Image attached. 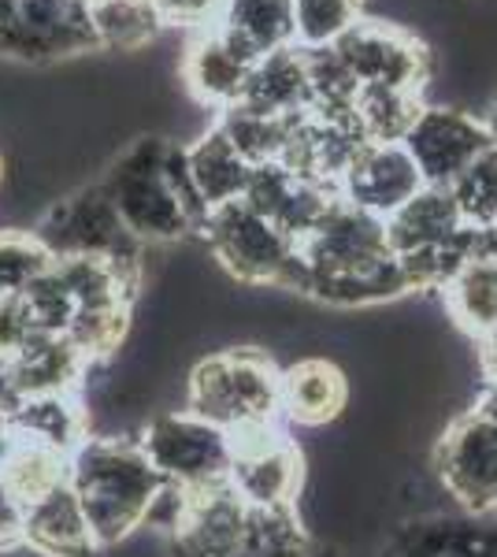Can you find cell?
I'll use <instances>...</instances> for the list:
<instances>
[{
	"mask_svg": "<svg viewBox=\"0 0 497 557\" xmlns=\"http://www.w3.org/2000/svg\"><path fill=\"white\" fill-rule=\"evenodd\" d=\"M67 483L101 550L146 524L167 491V480L152 469L138 438H86L71 454Z\"/></svg>",
	"mask_w": 497,
	"mask_h": 557,
	"instance_id": "cell-2",
	"label": "cell"
},
{
	"mask_svg": "<svg viewBox=\"0 0 497 557\" xmlns=\"http://www.w3.org/2000/svg\"><path fill=\"white\" fill-rule=\"evenodd\" d=\"M479 357H483V375H486V391L479 398V409L497 424V327L490 335L479 338Z\"/></svg>",
	"mask_w": 497,
	"mask_h": 557,
	"instance_id": "cell-35",
	"label": "cell"
},
{
	"mask_svg": "<svg viewBox=\"0 0 497 557\" xmlns=\"http://www.w3.org/2000/svg\"><path fill=\"white\" fill-rule=\"evenodd\" d=\"M97 49L89 0H12L0 26V57L26 64L86 57Z\"/></svg>",
	"mask_w": 497,
	"mask_h": 557,
	"instance_id": "cell-9",
	"label": "cell"
},
{
	"mask_svg": "<svg viewBox=\"0 0 497 557\" xmlns=\"http://www.w3.org/2000/svg\"><path fill=\"white\" fill-rule=\"evenodd\" d=\"M57 257L34 231H0V294H23Z\"/></svg>",
	"mask_w": 497,
	"mask_h": 557,
	"instance_id": "cell-33",
	"label": "cell"
},
{
	"mask_svg": "<svg viewBox=\"0 0 497 557\" xmlns=\"http://www.w3.org/2000/svg\"><path fill=\"white\" fill-rule=\"evenodd\" d=\"M8 431L71 457L89 438V420L75 394H45V398H23L8 417Z\"/></svg>",
	"mask_w": 497,
	"mask_h": 557,
	"instance_id": "cell-23",
	"label": "cell"
},
{
	"mask_svg": "<svg viewBox=\"0 0 497 557\" xmlns=\"http://www.w3.org/2000/svg\"><path fill=\"white\" fill-rule=\"evenodd\" d=\"M460 220L475 231H490L497 223V146L479 152L472 164L449 183Z\"/></svg>",
	"mask_w": 497,
	"mask_h": 557,
	"instance_id": "cell-32",
	"label": "cell"
},
{
	"mask_svg": "<svg viewBox=\"0 0 497 557\" xmlns=\"http://www.w3.org/2000/svg\"><path fill=\"white\" fill-rule=\"evenodd\" d=\"M34 235L49 246L52 257H104L131 268H141V249H146L123 227L101 183L52 205L34 227Z\"/></svg>",
	"mask_w": 497,
	"mask_h": 557,
	"instance_id": "cell-8",
	"label": "cell"
},
{
	"mask_svg": "<svg viewBox=\"0 0 497 557\" xmlns=\"http://www.w3.org/2000/svg\"><path fill=\"white\" fill-rule=\"evenodd\" d=\"M260 60H252L238 41L223 30L220 23L208 30H194L186 41L183 57H178V83L189 89L197 104L227 112V108L241 104L249 86V75Z\"/></svg>",
	"mask_w": 497,
	"mask_h": 557,
	"instance_id": "cell-13",
	"label": "cell"
},
{
	"mask_svg": "<svg viewBox=\"0 0 497 557\" xmlns=\"http://www.w3.org/2000/svg\"><path fill=\"white\" fill-rule=\"evenodd\" d=\"M131 305L134 301H97L78 305L75 320L67 327V343L86 357L89 364L108 361L115 349L123 346L126 331H131Z\"/></svg>",
	"mask_w": 497,
	"mask_h": 557,
	"instance_id": "cell-29",
	"label": "cell"
},
{
	"mask_svg": "<svg viewBox=\"0 0 497 557\" xmlns=\"http://www.w3.org/2000/svg\"><path fill=\"white\" fill-rule=\"evenodd\" d=\"M378 557H497V509L415 517L397 528Z\"/></svg>",
	"mask_w": 497,
	"mask_h": 557,
	"instance_id": "cell-15",
	"label": "cell"
},
{
	"mask_svg": "<svg viewBox=\"0 0 497 557\" xmlns=\"http://www.w3.org/2000/svg\"><path fill=\"white\" fill-rule=\"evenodd\" d=\"M315 539L301 528L297 506H249L246 528L231 557H309Z\"/></svg>",
	"mask_w": 497,
	"mask_h": 557,
	"instance_id": "cell-27",
	"label": "cell"
},
{
	"mask_svg": "<svg viewBox=\"0 0 497 557\" xmlns=\"http://www.w3.org/2000/svg\"><path fill=\"white\" fill-rule=\"evenodd\" d=\"M201 238L220 268L249 286H283L305 294V264L297 242L246 201L208 212Z\"/></svg>",
	"mask_w": 497,
	"mask_h": 557,
	"instance_id": "cell-5",
	"label": "cell"
},
{
	"mask_svg": "<svg viewBox=\"0 0 497 557\" xmlns=\"http://www.w3.org/2000/svg\"><path fill=\"white\" fill-rule=\"evenodd\" d=\"M297 253L305 264V298L338 305V309H360V305L394 301L409 294L405 272L386 238V220L341 197L297 242Z\"/></svg>",
	"mask_w": 497,
	"mask_h": 557,
	"instance_id": "cell-1",
	"label": "cell"
},
{
	"mask_svg": "<svg viewBox=\"0 0 497 557\" xmlns=\"http://www.w3.org/2000/svg\"><path fill=\"white\" fill-rule=\"evenodd\" d=\"M349 401V380L327 357H305L278 375V417L297 428H323L341 417Z\"/></svg>",
	"mask_w": 497,
	"mask_h": 557,
	"instance_id": "cell-17",
	"label": "cell"
},
{
	"mask_svg": "<svg viewBox=\"0 0 497 557\" xmlns=\"http://www.w3.org/2000/svg\"><path fill=\"white\" fill-rule=\"evenodd\" d=\"M8 4H12V0H0V26H4V15H8Z\"/></svg>",
	"mask_w": 497,
	"mask_h": 557,
	"instance_id": "cell-39",
	"label": "cell"
},
{
	"mask_svg": "<svg viewBox=\"0 0 497 557\" xmlns=\"http://www.w3.org/2000/svg\"><path fill=\"white\" fill-rule=\"evenodd\" d=\"M309 557H346V554H341V550H338V546H334V543H315Z\"/></svg>",
	"mask_w": 497,
	"mask_h": 557,
	"instance_id": "cell-37",
	"label": "cell"
},
{
	"mask_svg": "<svg viewBox=\"0 0 497 557\" xmlns=\"http://www.w3.org/2000/svg\"><path fill=\"white\" fill-rule=\"evenodd\" d=\"M278 368L257 346L223 349L189 372L186 412L223 428L227 435L278 424Z\"/></svg>",
	"mask_w": 497,
	"mask_h": 557,
	"instance_id": "cell-4",
	"label": "cell"
},
{
	"mask_svg": "<svg viewBox=\"0 0 497 557\" xmlns=\"http://www.w3.org/2000/svg\"><path fill=\"white\" fill-rule=\"evenodd\" d=\"M241 104L260 115H275V120H294V115L309 112L312 89H309V67H305V49L286 45L278 52H268L252 67Z\"/></svg>",
	"mask_w": 497,
	"mask_h": 557,
	"instance_id": "cell-22",
	"label": "cell"
},
{
	"mask_svg": "<svg viewBox=\"0 0 497 557\" xmlns=\"http://www.w3.org/2000/svg\"><path fill=\"white\" fill-rule=\"evenodd\" d=\"M486 131H490V138H494V146H497V94H494V101H490V108H486Z\"/></svg>",
	"mask_w": 497,
	"mask_h": 557,
	"instance_id": "cell-36",
	"label": "cell"
},
{
	"mask_svg": "<svg viewBox=\"0 0 497 557\" xmlns=\"http://www.w3.org/2000/svg\"><path fill=\"white\" fill-rule=\"evenodd\" d=\"M89 20L101 52H146L164 30L152 0H89Z\"/></svg>",
	"mask_w": 497,
	"mask_h": 557,
	"instance_id": "cell-26",
	"label": "cell"
},
{
	"mask_svg": "<svg viewBox=\"0 0 497 557\" xmlns=\"http://www.w3.org/2000/svg\"><path fill=\"white\" fill-rule=\"evenodd\" d=\"M252 60L294 45V0H231L220 20Z\"/></svg>",
	"mask_w": 497,
	"mask_h": 557,
	"instance_id": "cell-25",
	"label": "cell"
},
{
	"mask_svg": "<svg viewBox=\"0 0 497 557\" xmlns=\"http://www.w3.org/2000/svg\"><path fill=\"white\" fill-rule=\"evenodd\" d=\"M423 108H427V97L420 94H405V89L386 86H360L352 112H357V123L368 141H405Z\"/></svg>",
	"mask_w": 497,
	"mask_h": 557,
	"instance_id": "cell-28",
	"label": "cell"
},
{
	"mask_svg": "<svg viewBox=\"0 0 497 557\" xmlns=\"http://www.w3.org/2000/svg\"><path fill=\"white\" fill-rule=\"evenodd\" d=\"M331 49L338 52V60L360 86H386L427 97V86L435 78V57H431L427 41L394 20H368L364 15Z\"/></svg>",
	"mask_w": 497,
	"mask_h": 557,
	"instance_id": "cell-6",
	"label": "cell"
},
{
	"mask_svg": "<svg viewBox=\"0 0 497 557\" xmlns=\"http://www.w3.org/2000/svg\"><path fill=\"white\" fill-rule=\"evenodd\" d=\"M23 543L41 557H97V539L71 483L23 509Z\"/></svg>",
	"mask_w": 497,
	"mask_h": 557,
	"instance_id": "cell-19",
	"label": "cell"
},
{
	"mask_svg": "<svg viewBox=\"0 0 497 557\" xmlns=\"http://www.w3.org/2000/svg\"><path fill=\"white\" fill-rule=\"evenodd\" d=\"M186 149V172L189 183H194L197 197L208 212L223 209L231 201H241L249 190V178H252V164L241 157L238 149L227 141V134L220 127H208L201 138L189 141Z\"/></svg>",
	"mask_w": 497,
	"mask_h": 557,
	"instance_id": "cell-21",
	"label": "cell"
},
{
	"mask_svg": "<svg viewBox=\"0 0 497 557\" xmlns=\"http://www.w3.org/2000/svg\"><path fill=\"white\" fill-rule=\"evenodd\" d=\"M231 0H152L160 23L164 26H183V30H208L223 20Z\"/></svg>",
	"mask_w": 497,
	"mask_h": 557,
	"instance_id": "cell-34",
	"label": "cell"
},
{
	"mask_svg": "<svg viewBox=\"0 0 497 557\" xmlns=\"http://www.w3.org/2000/svg\"><path fill=\"white\" fill-rule=\"evenodd\" d=\"M294 120H275V115H260L246 104H234L227 112H220L215 127L227 134V141L252 168L260 164H278L286 149V134H290Z\"/></svg>",
	"mask_w": 497,
	"mask_h": 557,
	"instance_id": "cell-30",
	"label": "cell"
},
{
	"mask_svg": "<svg viewBox=\"0 0 497 557\" xmlns=\"http://www.w3.org/2000/svg\"><path fill=\"white\" fill-rule=\"evenodd\" d=\"M338 190L334 186H320L309 183V178L294 175L290 168L283 164H260L252 168L249 190L241 201L252 205L260 215H268L278 231H286L294 242H301L315 223L327 215V209L338 201Z\"/></svg>",
	"mask_w": 497,
	"mask_h": 557,
	"instance_id": "cell-16",
	"label": "cell"
},
{
	"mask_svg": "<svg viewBox=\"0 0 497 557\" xmlns=\"http://www.w3.org/2000/svg\"><path fill=\"white\" fill-rule=\"evenodd\" d=\"M152 469L178 491H204L227 483L231 475V435L194 412H164L138 438Z\"/></svg>",
	"mask_w": 497,
	"mask_h": 557,
	"instance_id": "cell-7",
	"label": "cell"
},
{
	"mask_svg": "<svg viewBox=\"0 0 497 557\" xmlns=\"http://www.w3.org/2000/svg\"><path fill=\"white\" fill-rule=\"evenodd\" d=\"M231 487L249 506H297V491L305 480V457L297 443L278 424H260L231 435Z\"/></svg>",
	"mask_w": 497,
	"mask_h": 557,
	"instance_id": "cell-11",
	"label": "cell"
},
{
	"mask_svg": "<svg viewBox=\"0 0 497 557\" xmlns=\"http://www.w3.org/2000/svg\"><path fill=\"white\" fill-rule=\"evenodd\" d=\"M423 175L415 168L412 152L401 141H368L349 168L341 172L338 194L341 201L357 205V209L390 220L405 201H412L423 190Z\"/></svg>",
	"mask_w": 497,
	"mask_h": 557,
	"instance_id": "cell-14",
	"label": "cell"
},
{
	"mask_svg": "<svg viewBox=\"0 0 497 557\" xmlns=\"http://www.w3.org/2000/svg\"><path fill=\"white\" fill-rule=\"evenodd\" d=\"M464 227L468 223L460 220L449 186H423L386 220V238H390L394 257H431L457 242Z\"/></svg>",
	"mask_w": 497,
	"mask_h": 557,
	"instance_id": "cell-18",
	"label": "cell"
},
{
	"mask_svg": "<svg viewBox=\"0 0 497 557\" xmlns=\"http://www.w3.org/2000/svg\"><path fill=\"white\" fill-rule=\"evenodd\" d=\"M442 301L453 323L468 335L483 338L497 327V260L472 257L460 272L442 286Z\"/></svg>",
	"mask_w": 497,
	"mask_h": 557,
	"instance_id": "cell-24",
	"label": "cell"
},
{
	"mask_svg": "<svg viewBox=\"0 0 497 557\" xmlns=\"http://www.w3.org/2000/svg\"><path fill=\"white\" fill-rule=\"evenodd\" d=\"M89 361L78 354L63 335L34 338L23 354L8 361V380H12L15 398H45V394H78Z\"/></svg>",
	"mask_w": 497,
	"mask_h": 557,
	"instance_id": "cell-20",
	"label": "cell"
},
{
	"mask_svg": "<svg viewBox=\"0 0 497 557\" xmlns=\"http://www.w3.org/2000/svg\"><path fill=\"white\" fill-rule=\"evenodd\" d=\"M401 146L412 152L423 183L449 186L479 152L494 146V138L486 131L483 115H472L464 108L449 104H427Z\"/></svg>",
	"mask_w": 497,
	"mask_h": 557,
	"instance_id": "cell-12",
	"label": "cell"
},
{
	"mask_svg": "<svg viewBox=\"0 0 497 557\" xmlns=\"http://www.w3.org/2000/svg\"><path fill=\"white\" fill-rule=\"evenodd\" d=\"M0 175H4V160H0Z\"/></svg>",
	"mask_w": 497,
	"mask_h": 557,
	"instance_id": "cell-40",
	"label": "cell"
},
{
	"mask_svg": "<svg viewBox=\"0 0 497 557\" xmlns=\"http://www.w3.org/2000/svg\"><path fill=\"white\" fill-rule=\"evenodd\" d=\"M431 461L457 509L464 513L497 509V424L479 406L460 412L442 431Z\"/></svg>",
	"mask_w": 497,
	"mask_h": 557,
	"instance_id": "cell-10",
	"label": "cell"
},
{
	"mask_svg": "<svg viewBox=\"0 0 497 557\" xmlns=\"http://www.w3.org/2000/svg\"><path fill=\"white\" fill-rule=\"evenodd\" d=\"M368 0H294L297 49H331L341 34L364 20Z\"/></svg>",
	"mask_w": 497,
	"mask_h": 557,
	"instance_id": "cell-31",
	"label": "cell"
},
{
	"mask_svg": "<svg viewBox=\"0 0 497 557\" xmlns=\"http://www.w3.org/2000/svg\"><path fill=\"white\" fill-rule=\"evenodd\" d=\"M167 149L171 141L160 134H146L123 157L108 168L104 194L115 205L123 227L131 231L141 246H164L186 235H197L194 215L178 201L175 183L167 175Z\"/></svg>",
	"mask_w": 497,
	"mask_h": 557,
	"instance_id": "cell-3",
	"label": "cell"
},
{
	"mask_svg": "<svg viewBox=\"0 0 497 557\" xmlns=\"http://www.w3.org/2000/svg\"><path fill=\"white\" fill-rule=\"evenodd\" d=\"M490 253H494V260H497V223L490 227Z\"/></svg>",
	"mask_w": 497,
	"mask_h": 557,
	"instance_id": "cell-38",
	"label": "cell"
}]
</instances>
